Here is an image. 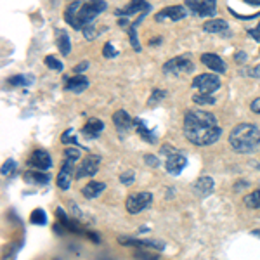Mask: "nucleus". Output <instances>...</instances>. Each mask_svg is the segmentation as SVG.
<instances>
[{
	"instance_id": "2eb2a0df",
	"label": "nucleus",
	"mask_w": 260,
	"mask_h": 260,
	"mask_svg": "<svg viewBox=\"0 0 260 260\" xmlns=\"http://www.w3.org/2000/svg\"><path fill=\"white\" fill-rule=\"evenodd\" d=\"M121 245L125 246H136V248H155V250H163V243L155 240H134V238H118Z\"/></svg>"
},
{
	"instance_id": "dca6fc26",
	"label": "nucleus",
	"mask_w": 260,
	"mask_h": 260,
	"mask_svg": "<svg viewBox=\"0 0 260 260\" xmlns=\"http://www.w3.org/2000/svg\"><path fill=\"white\" fill-rule=\"evenodd\" d=\"M89 87V78L85 75H75L71 78H64V89L68 92L82 94Z\"/></svg>"
},
{
	"instance_id": "c85d7f7f",
	"label": "nucleus",
	"mask_w": 260,
	"mask_h": 260,
	"mask_svg": "<svg viewBox=\"0 0 260 260\" xmlns=\"http://www.w3.org/2000/svg\"><path fill=\"white\" fill-rule=\"evenodd\" d=\"M165 97H167V90H163V89H153L151 96H149V99H148L149 106H156L158 102L163 101Z\"/></svg>"
},
{
	"instance_id": "a211bd4d",
	"label": "nucleus",
	"mask_w": 260,
	"mask_h": 260,
	"mask_svg": "<svg viewBox=\"0 0 260 260\" xmlns=\"http://www.w3.org/2000/svg\"><path fill=\"white\" fill-rule=\"evenodd\" d=\"M201 62L205 64L206 68H210L212 71H215V73H225V62L222 61V58H219L217 54H210V52H206V54H201Z\"/></svg>"
},
{
	"instance_id": "ddd939ff",
	"label": "nucleus",
	"mask_w": 260,
	"mask_h": 260,
	"mask_svg": "<svg viewBox=\"0 0 260 260\" xmlns=\"http://www.w3.org/2000/svg\"><path fill=\"white\" fill-rule=\"evenodd\" d=\"M113 123H115V127H117V130L120 132L121 137H125V134L132 128L134 125V118L128 115L127 111H123V109H118V111L113 113Z\"/></svg>"
},
{
	"instance_id": "09e8293b",
	"label": "nucleus",
	"mask_w": 260,
	"mask_h": 260,
	"mask_svg": "<svg viewBox=\"0 0 260 260\" xmlns=\"http://www.w3.org/2000/svg\"><path fill=\"white\" fill-rule=\"evenodd\" d=\"M257 167H259V168H260V163H259V165H257Z\"/></svg>"
},
{
	"instance_id": "f704fd0d",
	"label": "nucleus",
	"mask_w": 260,
	"mask_h": 260,
	"mask_svg": "<svg viewBox=\"0 0 260 260\" xmlns=\"http://www.w3.org/2000/svg\"><path fill=\"white\" fill-rule=\"evenodd\" d=\"M240 75H245V77H252V78H260V64L259 66L248 68V70H241Z\"/></svg>"
},
{
	"instance_id": "39448f33",
	"label": "nucleus",
	"mask_w": 260,
	"mask_h": 260,
	"mask_svg": "<svg viewBox=\"0 0 260 260\" xmlns=\"http://www.w3.org/2000/svg\"><path fill=\"white\" fill-rule=\"evenodd\" d=\"M184 5L198 18H214L217 12V0H186Z\"/></svg>"
},
{
	"instance_id": "2f4dec72",
	"label": "nucleus",
	"mask_w": 260,
	"mask_h": 260,
	"mask_svg": "<svg viewBox=\"0 0 260 260\" xmlns=\"http://www.w3.org/2000/svg\"><path fill=\"white\" fill-rule=\"evenodd\" d=\"M102 56H104L106 59H113V58H117L118 56V51L113 47L111 42H106L104 43V49H102Z\"/></svg>"
},
{
	"instance_id": "c9c22d12",
	"label": "nucleus",
	"mask_w": 260,
	"mask_h": 260,
	"mask_svg": "<svg viewBox=\"0 0 260 260\" xmlns=\"http://www.w3.org/2000/svg\"><path fill=\"white\" fill-rule=\"evenodd\" d=\"M136 259L139 260H158V255H151L149 252H146V250H137L136 252Z\"/></svg>"
},
{
	"instance_id": "7c9ffc66",
	"label": "nucleus",
	"mask_w": 260,
	"mask_h": 260,
	"mask_svg": "<svg viewBox=\"0 0 260 260\" xmlns=\"http://www.w3.org/2000/svg\"><path fill=\"white\" fill-rule=\"evenodd\" d=\"M43 61H45V66L47 68H51V70H56V71H62V61H59L58 58H56V56H47L45 59H43Z\"/></svg>"
},
{
	"instance_id": "de8ad7c7",
	"label": "nucleus",
	"mask_w": 260,
	"mask_h": 260,
	"mask_svg": "<svg viewBox=\"0 0 260 260\" xmlns=\"http://www.w3.org/2000/svg\"><path fill=\"white\" fill-rule=\"evenodd\" d=\"M252 236H257V238H260V229H255V231H252Z\"/></svg>"
},
{
	"instance_id": "a19ab883",
	"label": "nucleus",
	"mask_w": 260,
	"mask_h": 260,
	"mask_svg": "<svg viewBox=\"0 0 260 260\" xmlns=\"http://www.w3.org/2000/svg\"><path fill=\"white\" fill-rule=\"evenodd\" d=\"M234 61H236L238 64H245V62H246V54L243 51H238L236 54H234Z\"/></svg>"
},
{
	"instance_id": "1a4fd4ad",
	"label": "nucleus",
	"mask_w": 260,
	"mask_h": 260,
	"mask_svg": "<svg viewBox=\"0 0 260 260\" xmlns=\"http://www.w3.org/2000/svg\"><path fill=\"white\" fill-rule=\"evenodd\" d=\"M99 165H101V156L89 155L82 163L78 165L77 172H75V179L78 180V179H83V177H92L99 170Z\"/></svg>"
},
{
	"instance_id": "4468645a",
	"label": "nucleus",
	"mask_w": 260,
	"mask_h": 260,
	"mask_svg": "<svg viewBox=\"0 0 260 260\" xmlns=\"http://www.w3.org/2000/svg\"><path fill=\"white\" fill-rule=\"evenodd\" d=\"M203 31L212 33V35H231L229 23L224 20H208L203 23Z\"/></svg>"
},
{
	"instance_id": "9b49d317",
	"label": "nucleus",
	"mask_w": 260,
	"mask_h": 260,
	"mask_svg": "<svg viewBox=\"0 0 260 260\" xmlns=\"http://www.w3.org/2000/svg\"><path fill=\"white\" fill-rule=\"evenodd\" d=\"M187 165V158L184 153L180 151H172L170 155L167 156V163H165V167H167V172L172 175H179L180 174V170H182L184 167Z\"/></svg>"
},
{
	"instance_id": "0eeeda50",
	"label": "nucleus",
	"mask_w": 260,
	"mask_h": 260,
	"mask_svg": "<svg viewBox=\"0 0 260 260\" xmlns=\"http://www.w3.org/2000/svg\"><path fill=\"white\" fill-rule=\"evenodd\" d=\"M193 89H198L203 94H214L217 89H220V78L217 73H201L193 80Z\"/></svg>"
},
{
	"instance_id": "aec40b11",
	"label": "nucleus",
	"mask_w": 260,
	"mask_h": 260,
	"mask_svg": "<svg viewBox=\"0 0 260 260\" xmlns=\"http://www.w3.org/2000/svg\"><path fill=\"white\" fill-rule=\"evenodd\" d=\"M102 130H104V123H102L101 120H97V118H90V120H87V123L83 125V128H82L83 136L90 137V139L99 137Z\"/></svg>"
},
{
	"instance_id": "9d476101",
	"label": "nucleus",
	"mask_w": 260,
	"mask_h": 260,
	"mask_svg": "<svg viewBox=\"0 0 260 260\" xmlns=\"http://www.w3.org/2000/svg\"><path fill=\"white\" fill-rule=\"evenodd\" d=\"M187 16V7L186 5H172V7H165L160 12H156L155 20L158 21H180Z\"/></svg>"
},
{
	"instance_id": "4c0bfd02",
	"label": "nucleus",
	"mask_w": 260,
	"mask_h": 260,
	"mask_svg": "<svg viewBox=\"0 0 260 260\" xmlns=\"http://www.w3.org/2000/svg\"><path fill=\"white\" fill-rule=\"evenodd\" d=\"M83 37H85L87 40H90V39H96V28H94V24H89V26H85L83 28Z\"/></svg>"
},
{
	"instance_id": "f8f14e48",
	"label": "nucleus",
	"mask_w": 260,
	"mask_h": 260,
	"mask_svg": "<svg viewBox=\"0 0 260 260\" xmlns=\"http://www.w3.org/2000/svg\"><path fill=\"white\" fill-rule=\"evenodd\" d=\"M28 165L33 168H39V170H49L52 167V158L45 149H37L28 158Z\"/></svg>"
},
{
	"instance_id": "f3484780",
	"label": "nucleus",
	"mask_w": 260,
	"mask_h": 260,
	"mask_svg": "<svg viewBox=\"0 0 260 260\" xmlns=\"http://www.w3.org/2000/svg\"><path fill=\"white\" fill-rule=\"evenodd\" d=\"M149 11H151V4H148L146 0H132L127 7L117 9L115 14L117 16H134L136 12H140V14H142V12H149Z\"/></svg>"
},
{
	"instance_id": "c756f323",
	"label": "nucleus",
	"mask_w": 260,
	"mask_h": 260,
	"mask_svg": "<svg viewBox=\"0 0 260 260\" xmlns=\"http://www.w3.org/2000/svg\"><path fill=\"white\" fill-rule=\"evenodd\" d=\"M136 24H130V28H128V39H130V43H132V47H134V51L136 52H140L142 51V47H140V43H139V40H137V31H136Z\"/></svg>"
},
{
	"instance_id": "393cba45",
	"label": "nucleus",
	"mask_w": 260,
	"mask_h": 260,
	"mask_svg": "<svg viewBox=\"0 0 260 260\" xmlns=\"http://www.w3.org/2000/svg\"><path fill=\"white\" fill-rule=\"evenodd\" d=\"M33 82H35V78L31 75H14V77H11L7 80V83L12 87H28Z\"/></svg>"
},
{
	"instance_id": "f257e3e1",
	"label": "nucleus",
	"mask_w": 260,
	"mask_h": 260,
	"mask_svg": "<svg viewBox=\"0 0 260 260\" xmlns=\"http://www.w3.org/2000/svg\"><path fill=\"white\" fill-rule=\"evenodd\" d=\"M222 130L214 113L189 109L184 117V136L194 146H210L219 140Z\"/></svg>"
},
{
	"instance_id": "e433bc0d",
	"label": "nucleus",
	"mask_w": 260,
	"mask_h": 260,
	"mask_svg": "<svg viewBox=\"0 0 260 260\" xmlns=\"http://www.w3.org/2000/svg\"><path fill=\"white\" fill-rule=\"evenodd\" d=\"M14 170H16V161H14V160H7V161L2 165V174H4V175L12 174Z\"/></svg>"
},
{
	"instance_id": "412c9836",
	"label": "nucleus",
	"mask_w": 260,
	"mask_h": 260,
	"mask_svg": "<svg viewBox=\"0 0 260 260\" xmlns=\"http://www.w3.org/2000/svg\"><path fill=\"white\" fill-rule=\"evenodd\" d=\"M214 189H215V184L212 177H200L198 180H196V184H194V191H196V194L201 196V198L212 194Z\"/></svg>"
},
{
	"instance_id": "4be33fe9",
	"label": "nucleus",
	"mask_w": 260,
	"mask_h": 260,
	"mask_svg": "<svg viewBox=\"0 0 260 260\" xmlns=\"http://www.w3.org/2000/svg\"><path fill=\"white\" fill-rule=\"evenodd\" d=\"M134 127H136V132L139 134L140 137H142L146 142H149V144H156V134L155 132H151L148 128V125L144 123L140 118H134Z\"/></svg>"
},
{
	"instance_id": "20e7f679",
	"label": "nucleus",
	"mask_w": 260,
	"mask_h": 260,
	"mask_svg": "<svg viewBox=\"0 0 260 260\" xmlns=\"http://www.w3.org/2000/svg\"><path fill=\"white\" fill-rule=\"evenodd\" d=\"M80 158V151L77 148L64 149V163L61 167V172L58 174V187L62 191H66L70 187L71 180L75 179V172H77V161Z\"/></svg>"
},
{
	"instance_id": "f03ea898",
	"label": "nucleus",
	"mask_w": 260,
	"mask_h": 260,
	"mask_svg": "<svg viewBox=\"0 0 260 260\" xmlns=\"http://www.w3.org/2000/svg\"><path fill=\"white\" fill-rule=\"evenodd\" d=\"M106 7L108 4L104 0H77L64 9V20L75 30H83L92 24V21L106 11Z\"/></svg>"
},
{
	"instance_id": "37998d69",
	"label": "nucleus",
	"mask_w": 260,
	"mask_h": 260,
	"mask_svg": "<svg viewBox=\"0 0 260 260\" xmlns=\"http://www.w3.org/2000/svg\"><path fill=\"white\" fill-rule=\"evenodd\" d=\"M250 109H252L253 113H257V115H260V97H257V99H253V101L250 102Z\"/></svg>"
},
{
	"instance_id": "a18cd8bd",
	"label": "nucleus",
	"mask_w": 260,
	"mask_h": 260,
	"mask_svg": "<svg viewBox=\"0 0 260 260\" xmlns=\"http://www.w3.org/2000/svg\"><path fill=\"white\" fill-rule=\"evenodd\" d=\"M243 2H246L248 5H255V7L257 5H260V0H243Z\"/></svg>"
},
{
	"instance_id": "79ce46f5",
	"label": "nucleus",
	"mask_w": 260,
	"mask_h": 260,
	"mask_svg": "<svg viewBox=\"0 0 260 260\" xmlns=\"http://www.w3.org/2000/svg\"><path fill=\"white\" fill-rule=\"evenodd\" d=\"M87 68H89V61H82V62H80V64H77V66L73 68V71H75V73H77V75H80V73H82V71H85Z\"/></svg>"
},
{
	"instance_id": "58836bf2",
	"label": "nucleus",
	"mask_w": 260,
	"mask_h": 260,
	"mask_svg": "<svg viewBox=\"0 0 260 260\" xmlns=\"http://www.w3.org/2000/svg\"><path fill=\"white\" fill-rule=\"evenodd\" d=\"M248 35L252 37L253 40H257V42H260V23L257 28H250L248 30Z\"/></svg>"
},
{
	"instance_id": "ea45409f",
	"label": "nucleus",
	"mask_w": 260,
	"mask_h": 260,
	"mask_svg": "<svg viewBox=\"0 0 260 260\" xmlns=\"http://www.w3.org/2000/svg\"><path fill=\"white\" fill-rule=\"evenodd\" d=\"M144 161H146L148 165H151V167H158L160 165V160H156V156H153V155L144 156Z\"/></svg>"
},
{
	"instance_id": "c03bdc74",
	"label": "nucleus",
	"mask_w": 260,
	"mask_h": 260,
	"mask_svg": "<svg viewBox=\"0 0 260 260\" xmlns=\"http://www.w3.org/2000/svg\"><path fill=\"white\" fill-rule=\"evenodd\" d=\"M241 187H243V189H245V187H248V182H246V180H243V182H238L236 184V191H240Z\"/></svg>"
},
{
	"instance_id": "6ab92c4d",
	"label": "nucleus",
	"mask_w": 260,
	"mask_h": 260,
	"mask_svg": "<svg viewBox=\"0 0 260 260\" xmlns=\"http://www.w3.org/2000/svg\"><path fill=\"white\" fill-rule=\"evenodd\" d=\"M24 182L30 184V186H45V184H49V180H51V175L45 174V172H24L23 175Z\"/></svg>"
},
{
	"instance_id": "6e6552de",
	"label": "nucleus",
	"mask_w": 260,
	"mask_h": 260,
	"mask_svg": "<svg viewBox=\"0 0 260 260\" xmlns=\"http://www.w3.org/2000/svg\"><path fill=\"white\" fill-rule=\"evenodd\" d=\"M153 201V194L151 193H136V194H130L127 198V203H125V206H127V212L128 214H139V212H142L146 206H149Z\"/></svg>"
},
{
	"instance_id": "a878e982",
	"label": "nucleus",
	"mask_w": 260,
	"mask_h": 260,
	"mask_svg": "<svg viewBox=\"0 0 260 260\" xmlns=\"http://www.w3.org/2000/svg\"><path fill=\"white\" fill-rule=\"evenodd\" d=\"M243 203H245L248 208H260V187L253 191V193L246 194L245 198H243Z\"/></svg>"
},
{
	"instance_id": "5701e85b",
	"label": "nucleus",
	"mask_w": 260,
	"mask_h": 260,
	"mask_svg": "<svg viewBox=\"0 0 260 260\" xmlns=\"http://www.w3.org/2000/svg\"><path fill=\"white\" fill-rule=\"evenodd\" d=\"M56 42H58V49L62 56H68L71 52V40L64 30L56 31Z\"/></svg>"
},
{
	"instance_id": "cd10ccee",
	"label": "nucleus",
	"mask_w": 260,
	"mask_h": 260,
	"mask_svg": "<svg viewBox=\"0 0 260 260\" xmlns=\"http://www.w3.org/2000/svg\"><path fill=\"white\" fill-rule=\"evenodd\" d=\"M31 224H37V225H45L47 224V215L42 208H37L31 212V217H30Z\"/></svg>"
},
{
	"instance_id": "72a5a7b5",
	"label": "nucleus",
	"mask_w": 260,
	"mask_h": 260,
	"mask_svg": "<svg viewBox=\"0 0 260 260\" xmlns=\"http://www.w3.org/2000/svg\"><path fill=\"white\" fill-rule=\"evenodd\" d=\"M134 179H136V172L127 170V172H123V174L120 175V182L123 184V186H130V184L134 182Z\"/></svg>"
},
{
	"instance_id": "7ed1b4c3",
	"label": "nucleus",
	"mask_w": 260,
	"mask_h": 260,
	"mask_svg": "<svg viewBox=\"0 0 260 260\" xmlns=\"http://www.w3.org/2000/svg\"><path fill=\"white\" fill-rule=\"evenodd\" d=\"M229 144L236 153H252L260 146V128L253 123H240L231 130Z\"/></svg>"
},
{
	"instance_id": "b1692460",
	"label": "nucleus",
	"mask_w": 260,
	"mask_h": 260,
	"mask_svg": "<svg viewBox=\"0 0 260 260\" xmlns=\"http://www.w3.org/2000/svg\"><path fill=\"white\" fill-rule=\"evenodd\" d=\"M104 189H106V184L104 182H89L82 189V194L85 196V198L92 200V198H97V196H99V194H101Z\"/></svg>"
},
{
	"instance_id": "473e14b6",
	"label": "nucleus",
	"mask_w": 260,
	"mask_h": 260,
	"mask_svg": "<svg viewBox=\"0 0 260 260\" xmlns=\"http://www.w3.org/2000/svg\"><path fill=\"white\" fill-rule=\"evenodd\" d=\"M61 140H62V144H75V146L78 144L77 136H75V132H73V128H68L66 132L62 134Z\"/></svg>"
},
{
	"instance_id": "49530a36",
	"label": "nucleus",
	"mask_w": 260,
	"mask_h": 260,
	"mask_svg": "<svg viewBox=\"0 0 260 260\" xmlns=\"http://www.w3.org/2000/svg\"><path fill=\"white\" fill-rule=\"evenodd\" d=\"M161 42V39H153V40H149V45H155V43H160Z\"/></svg>"
},
{
	"instance_id": "423d86ee",
	"label": "nucleus",
	"mask_w": 260,
	"mask_h": 260,
	"mask_svg": "<svg viewBox=\"0 0 260 260\" xmlns=\"http://www.w3.org/2000/svg\"><path fill=\"white\" fill-rule=\"evenodd\" d=\"M194 64L187 56H177L172 58L163 64V73L165 75H182V73H193Z\"/></svg>"
},
{
	"instance_id": "bb28decb",
	"label": "nucleus",
	"mask_w": 260,
	"mask_h": 260,
	"mask_svg": "<svg viewBox=\"0 0 260 260\" xmlns=\"http://www.w3.org/2000/svg\"><path fill=\"white\" fill-rule=\"evenodd\" d=\"M193 102H196V104H200V106L215 104V99H214V96H212V94L200 92V94H194V96H193Z\"/></svg>"
}]
</instances>
